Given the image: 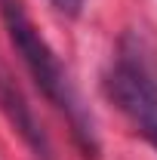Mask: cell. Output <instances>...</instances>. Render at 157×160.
<instances>
[{
	"instance_id": "cell-1",
	"label": "cell",
	"mask_w": 157,
	"mask_h": 160,
	"mask_svg": "<svg viewBox=\"0 0 157 160\" xmlns=\"http://www.w3.org/2000/svg\"><path fill=\"white\" fill-rule=\"evenodd\" d=\"M0 19H3V28L9 34V43L16 46V52L22 56L31 80L40 86V92L71 120L74 136L83 145V151L86 154H96L99 145H96V132H93V120L86 117L77 92H74V86L68 80V71L62 68L59 56L43 40V34L34 28V22L25 12L22 0H0Z\"/></svg>"
},
{
	"instance_id": "cell-2",
	"label": "cell",
	"mask_w": 157,
	"mask_h": 160,
	"mask_svg": "<svg viewBox=\"0 0 157 160\" xmlns=\"http://www.w3.org/2000/svg\"><path fill=\"white\" fill-rule=\"evenodd\" d=\"M102 89L108 102L136 126H151L157 120V62L145 49L142 37L126 34L120 59L105 71Z\"/></svg>"
},
{
	"instance_id": "cell-3",
	"label": "cell",
	"mask_w": 157,
	"mask_h": 160,
	"mask_svg": "<svg viewBox=\"0 0 157 160\" xmlns=\"http://www.w3.org/2000/svg\"><path fill=\"white\" fill-rule=\"evenodd\" d=\"M0 111L19 129V136L28 142V148L37 154V160H53V148H49V139H46L40 120L34 117L31 105L25 102V96L19 92V86L13 83V77L6 74L3 65H0Z\"/></svg>"
},
{
	"instance_id": "cell-4",
	"label": "cell",
	"mask_w": 157,
	"mask_h": 160,
	"mask_svg": "<svg viewBox=\"0 0 157 160\" xmlns=\"http://www.w3.org/2000/svg\"><path fill=\"white\" fill-rule=\"evenodd\" d=\"M49 3H53L59 12H65V16H71V19H74V16L83 12V3H86V0H49Z\"/></svg>"
},
{
	"instance_id": "cell-5",
	"label": "cell",
	"mask_w": 157,
	"mask_h": 160,
	"mask_svg": "<svg viewBox=\"0 0 157 160\" xmlns=\"http://www.w3.org/2000/svg\"><path fill=\"white\" fill-rule=\"evenodd\" d=\"M142 132H145V139L151 142V145H154V151H157V120H154V123H151V126H145Z\"/></svg>"
}]
</instances>
